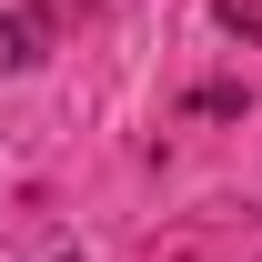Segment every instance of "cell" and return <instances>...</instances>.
<instances>
[{
  "label": "cell",
  "instance_id": "6da1fadb",
  "mask_svg": "<svg viewBox=\"0 0 262 262\" xmlns=\"http://www.w3.org/2000/svg\"><path fill=\"white\" fill-rule=\"evenodd\" d=\"M212 20H222V31H242V40H262V0H212Z\"/></svg>",
  "mask_w": 262,
  "mask_h": 262
}]
</instances>
